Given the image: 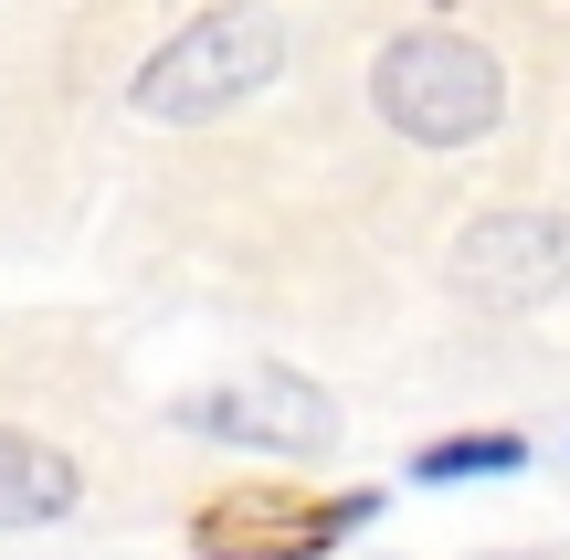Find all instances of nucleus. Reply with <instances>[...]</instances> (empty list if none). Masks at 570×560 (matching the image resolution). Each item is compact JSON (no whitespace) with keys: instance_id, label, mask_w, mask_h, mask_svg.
I'll return each instance as SVG.
<instances>
[{"instance_id":"obj_7","label":"nucleus","mask_w":570,"mask_h":560,"mask_svg":"<svg viewBox=\"0 0 570 560\" xmlns=\"http://www.w3.org/2000/svg\"><path fill=\"white\" fill-rule=\"evenodd\" d=\"M518 465H529L518 434H444V444L412 455V477H423V487H465V477H518Z\"/></svg>"},{"instance_id":"obj_6","label":"nucleus","mask_w":570,"mask_h":560,"mask_svg":"<svg viewBox=\"0 0 570 560\" xmlns=\"http://www.w3.org/2000/svg\"><path fill=\"white\" fill-rule=\"evenodd\" d=\"M75 508V455L0 423V529H53Z\"/></svg>"},{"instance_id":"obj_2","label":"nucleus","mask_w":570,"mask_h":560,"mask_svg":"<svg viewBox=\"0 0 570 560\" xmlns=\"http://www.w3.org/2000/svg\"><path fill=\"white\" fill-rule=\"evenodd\" d=\"M370 106H381L412 148H465V138H487V127L508 117V75H497V53L465 42V32H402L370 63Z\"/></svg>"},{"instance_id":"obj_5","label":"nucleus","mask_w":570,"mask_h":560,"mask_svg":"<svg viewBox=\"0 0 570 560\" xmlns=\"http://www.w3.org/2000/svg\"><path fill=\"white\" fill-rule=\"evenodd\" d=\"M180 423L212 434V444H265V455H327L338 444L327 392L296 381V371H265L254 392H202V402H180Z\"/></svg>"},{"instance_id":"obj_8","label":"nucleus","mask_w":570,"mask_h":560,"mask_svg":"<svg viewBox=\"0 0 570 560\" xmlns=\"http://www.w3.org/2000/svg\"><path fill=\"white\" fill-rule=\"evenodd\" d=\"M508 560H518V550H508Z\"/></svg>"},{"instance_id":"obj_4","label":"nucleus","mask_w":570,"mask_h":560,"mask_svg":"<svg viewBox=\"0 0 570 560\" xmlns=\"http://www.w3.org/2000/svg\"><path fill=\"white\" fill-rule=\"evenodd\" d=\"M570 286V223L560 212H487L454 244V296L475 317H529Z\"/></svg>"},{"instance_id":"obj_1","label":"nucleus","mask_w":570,"mask_h":560,"mask_svg":"<svg viewBox=\"0 0 570 560\" xmlns=\"http://www.w3.org/2000/svg\"><path fill=\"white\" fill-rule=\"evenodd\" d=\"M275 75H285V21L265 0H223V11H202L180 42H159V53L138 63L127 106L159 117V127H202V117H223V106L265 96Z\"/></svg>"},{"instance_id":"obj_3","label":"nucleus","mask_w":570,"mask_h":560,"mask_svg":"<svg viewBox=\"0 0 570 560\" xmlns=\"http://www.w3.org/2000/svg\"><path fill=\"white\" fill-rule=\"evenodd\" d=\"M381 519V498H285V487H233L190 519L202 560H327L348 529Z\"/></svg>"}]
</instances>
